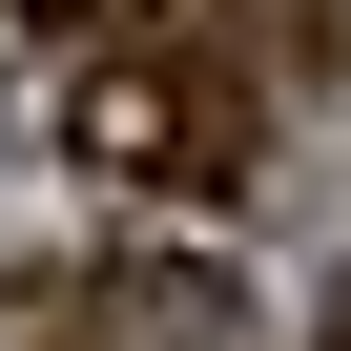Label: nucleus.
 Listing matches in <instances>:
<instances>
[{
    "label": "nucleus",
    "mask_w": 351,
    "mask_h": 351,
    "mask_svg": "<svg viewBox=\"0 0 351 351\" xmlns=\"http://www.w3.org/2000/svg\"><path fill=\"white\" fill-rule=\"evenodd\" d=\"M62 145L104 165V186H145V207H228L248 186V83L186 62V42H104L62 83Z\"/></svg>",
    "instance_id": "f257e3e1"
},
{
    "label": "nucleus",
    "mask_w": 351,
    "mask_h": 351,
    "mask_svg": "<svg viewBox=\"0 0 351 351\" xmlns=\"http://www.w3.org/2000/svg\"><path fill=\"white\" fill-rule=\"evenodd\" d=\"M62 330H83V351H228V330H248V289H228V269H186V248H124V269H83V289H62Z\"/></svg>",
    "instance_id": "f03ea898"
},
{
    "label": "nucleus",
    "mask_w": 351,
    "mask_h": 351,
    "mask_svg": "<svg viewBox=\"0 0 351 351\" xmlns=\"http://www.w3.org/2000/svg\"><path fill=\"white\" fill-rule=\"evenodd\" d=\"M248 62H269V83H330V62H351V0H248Z\"/></svg>",
    "instance_id": "7ed1b4c3"
},
{
    "label": "nucleus",
    "mask_w": 351,
    "mask_h": 351,
    "mask_svg": "<svg viewBox=\"0 0 351 351\" xmlns=\"http://www.w3.org/2000/svg\"><path fill=\"white\" fill-rule=\"evenodd\" d=\"M21 21H42V42H83V62H104V42H124V21H145V0H21Z\"/></svg>",
    "instance_id": "20e7f679"
}]
</instances>
